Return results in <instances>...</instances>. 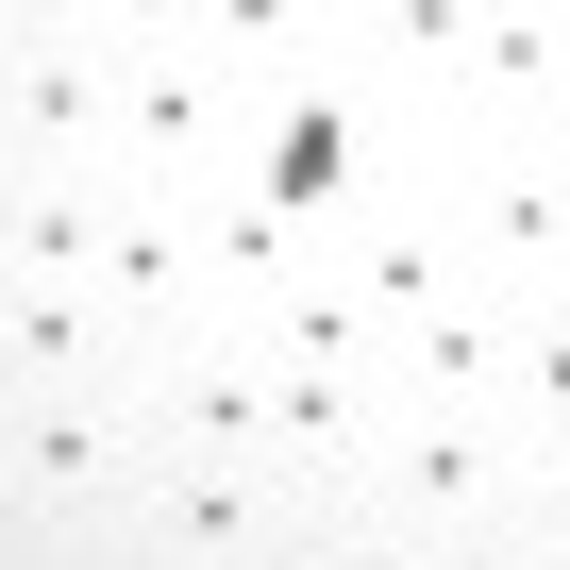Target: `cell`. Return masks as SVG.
<instances>
[{"label": "cell", "instance_id": "obj_1", "mask_svg": "<svg viewBox=\"0 0 570 570\" xmlns=\"http://www.w3.org/2000/svg\"><path fill=\"white\" fill-rule=\"evenodd\" d=\"M135 470H151L135 386H0V520L35 553H101Z\"/></svg>", "mask_w": 570, "mask_h": 570}, {"label": "cell", "instance_id": "obj_2", "mask_svg": "<svg viewBox=\"0 0 570 570\" xmlns=\"http://www.w3.org/2000/svg\"><path fill=\"white\" fill-rule=\"evenodd\" d=\"M320 503L336 487H303L285 453H151L101 553H135V570H303Z\"/></svg>", "mask_w": 570, "mask_h": 570}, {"label": "cell", "instance_id": "obj_3", "mask_svg": "<svg viewBox=\"0 0 570 570\" xmlns=\"http://www.w3.org/2000/svg\"><path fill=\"white\" fill-rule=\"evenodd\" d=\"M436 218H453V268L487 285H570V168L553 135H436Z\"/></svg>", "mask_w": 570, "mask_h": 570}, {"label": "cell", "instance_id": "obj_4", "mask_svg": "<svg viewBox=\"0 0 570 570\" xmlns=\"http://www.w3.org/2000/svg\"><path fill=\"white\" fill-rule=\"evenodd\" d=\"M252 151V85L202 35H118V168L135 185H235Z\"/></svg>", "mask_w": 570, "mask_h": 570}, {"label": "cell", "instance_id": "obj_5", "mask_svg": "<svg viewBox=\"0 0 570 570\" xmlns=\"http://www.w3.org/2000/svg\"><path fill=\"white\" fill-rule=\"evenodd\" d=\"M386 520H420V537H453V520H503L520 503V420H470V403H403L386 386V420H370V470H353Z\"/></svg>", "mask_w": 570, "mask_h": 570}, {"label": "cell", "instance_id": "obj_6", "mask_svg": "<svg viewBox=\"0 0 570 570\" xmlns=\"http://www.w3.org/2000/svg\"><path fill=\"white\" fill-rule=\"evenodd\" d=\"M0 151L18 168H118V35L101 18H35L0 51Z\"/></svg>", "mask_w": 570, "mask_h": 570}, {"label": "cell", "instance_id": "obj_7", "mask_svg": "<svg viewBox=\"0 0 570 570\" xmlns=\"http://www.w3.org/2000/svg\"><path fill=\"white\" fill-rule=\"evenodd\" d=\"M370 168H386V101H370L353 68H336V85H303V101H268V118H252V151H235V185H252L285 235H320Z\"/></svg>", "mask_w": 570, "mask_h": 570}, {"label": "cell", "instance_id": "obj_8", "mask_svg": "<svg viewBox=\"0 0 570 570\" xmlns=\"http://www.w3.org/2000/svg\"><path fill=\"white\" fill-rule=\"evenodd\" d=\"M386 386L403 403H470V420H520V285L453 268L386 320Z\"/></svg>", "mask_w": 570, "mask_h": 570}, {"label": "cell", "instance_id": "obj_9", "mask_svg": "<svg viewBox=\"0 0 570 570\" xmlns=\"http://www.w3.org/2000/svg\"><path fill=\"white\" fill-rule=\"evenodd\" d=\"M135 420H151V453H268V353L235 320L151 336L135 353Z\"/></svg>", "mask_w": 570, "mask_h": 570}, {"label": "cell", "instance_id": "obj_10", "mask_svg": "<svg viewBox=\"0 0 570 570\" xmlns=\"http://www.w3.org/2000/svg\"><path fill=\"white\" fill-rule=\"evenodd\" d=\"M101 303L135 320V353H151V336H202V202H185V185H135V168H118V218H101Z\"/></svg>", "mask_w": 570, "mask_h": 570}, {"label": "cell", "instance_id": "obj_11", "mask_svg": "<svg viewBox=\"0 0 570 570\" xmlns=\"http://www.w3.org/2000/svg\"><path fill=\"white\" fill-rule=\"evenodd\" d=\"M570 118V18L553 0H487V35H470V85L436 135H553Z\"/></svg>", "mask_w": 570, "mask_h": 570}, {"label": "cell", "instance_id": "obj_12", "mask_svg": "<svg viewBox=\"0 0 570 570\" xmlns=\"http://www.w3.org/2000/svg\"><path fill=\"white\" fill-rule=\"evenodd\" d=\"M470 35H487V0H353V51H336V68L436 135V118H453V85H470Z\"/></svg>", "mask_w": 570, "mask_h": 570}, {"label": "cell", "instance_id": "obj_13", "mask_svg": "<svg viewBox=\"0 0 570 570\" xmlns=\"http://www.w3.org/2000/svg\"><path fill=\"white\" fill-rule=\"evenodd\" d=\"M185 35L252 85V118L268 101H303V85H336V51H353V0H185Z\"/></svg>", "mask_w": 570, "mask_h": 570}, {"label": "cell", "instance_id": "obj_14", "mask_svg": "<svg viewBox=\"0 0 570 570\" xmlns=\"http://www.w3.org/2000/svg\"><path fill=\"white\" fill-rule=\"evenodd\" d=\"M0 386H135V320L101 285H0Z\"/></svg>", "mask_w": 570, "mask_h": 570}, {"label": "cell", "instance_id": "obj_15", "mask_svg": "<svg viewBox=\"0 0 570 570\" xmlns=\"http://www.w3.org/2000/svg\"><path fill=\"white\" fill-rule=\"evenodd\" d=\"M118 168H0V285H101Z\"/></svg>", "mask_w": 570, "mask_h": 570}, {"label": "cell", "instance_id": "obj_16", "mask_svg": "<svg viewBox=\"0 0 570 570\" xmlns=\"http://www.w3.org/2000/svg\"><path fill=\"white\" fill-rule=\"evenodd\" d=\"M370 420H386V370H303V353H268V453L303 470V487H353V470H370Z\"/></svg>", "mask_w": 570, "mask_h": 570}, {"label": "cell", "instance_id": "obj_17", "mask_svg": "<svg viewBox=\"0 0 570 570\" xmlns=\"http://www.w3.org/2000/svg\"><path fill=\"white\" fill-rule=\"evenodd\" d=\"M303 570H420V520H386L370 487H336L320 537H303Z\"/></svg>", "mask_w": 570, "mask_h": 570}, {"label": "cell", "instance_id": "obj_18", "mask_svg": "<svg viewBox=\"0 0 570 570\" xmlns=\"http://www.w3.org/2000/svg\"><path fill=\"white\" fill-rule=\"evenodd\" d=\"M553 420H570V285L520 303V436H553Z\"/></svg>", "mask_w": 570, "mask_h": 570}, {"label": "cell", "instance_id": "obj_19", "mask_svg": "<svg viewBox=\"0 0 570 570\" xmlns=\"http://www.w3.org/2000/svg\"><path fill=\"white\" fill-rule=\"evenodd\" d=\"M420 570H570V553H553V537L503 503V520H453V537H420Z\"/></svg>", "mask_w": 570, "mask_h": 570}, {"label": "cell", "instance_id": "obj_20", "mask_svg": "<svg viewBox=\"0 0 570 570\" xmlns=\"http://www.w3.org/2000/svg\"><path fill=\"white\" fill-rule=\"evenodd\" d=\"M520 520L570 553V420H553V436H520Z\"/></svg>", "mask_w": 570, "mask_h": 570}, {"label": "cell", "instance_id": "obj_21", "mask_svg": "<svg viewBox=\"0 0 570 570\" xmlns=\"http://www.w3.org/2000/svg\"><path fill=\"white\" fill-rule=\"evenodd\" d=\"M553 168H570V118H553Z\"/></svg>", "mask_w": 570, "mask_h": 570}, {"label": "cell", "instance_id": "obj_22", "mask_svg": "<svg viewBox=\"0 0 570 570\" xmlns=\"http://www.w3.org/2000/svg\"><path fill=\"white\" fill-rule=\"evenodd\" d=\"M553 18H570V0H553Z\"/></svg>", "mask_w": 570, "mask_h": 570}, {"label": "cell", "instance_id": "obj_23", "mask_svg": "<svg viewBox=\"0 0 570 570\" xmlns=\"http://www.w3.org/2000/svg\"><path fill=\"white\" fill-rule=\"evenodd\" d=\"M0 168H18V151H0Z\"/></svg>", "mask_w": 570, "mask_h": 570}]
</instances>
